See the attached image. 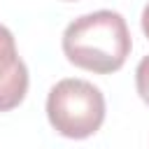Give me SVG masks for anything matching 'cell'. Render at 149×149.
<instances>
[{
    "label": "cell",
    "mask_w": 149,
    "mask_h": 149,
    "mask_svg": "<svg viewBox=\"0 0 149 149\" xmlns=\"http://www.w3.org/2000/svg\"><path fill=\"white\" fill-rule=\"evenodd\" d=\"M133 40L126 19L112 9H98L84 14L68 23L63 30V54L65 58L88 72L109 74L116 72L128 54Z\"/></svg>",
    "instance_id": "cell-1"
},
{
    "label": "cell",
    "mask_w": 149,
    "mask_h": 149,
    "mask_svg": "<svg viewBox=\"0 0 149 149\" xmlns=\"http://www.w3.org/2000/svg\"><path fill=\"white\" fill-rule=\"evenodd\" d=\"M47 116L51 128L63 137H91L105 121V95L86 79H61L47 95Z\"/></svg>",
    "instance_id": "cell-2"
},
{
    "label": "cell",
    "mask_w": 149,
    "mask_h": 149,
    "mask_svg": "<svg viewBox=\"0 0 149 149\" xmlns=\"http://www.w3.org/2000/svg\"><path fill=\"white\" fill-rule=\"evenodd\" d=\"M28 93V68L16 51L14 35L0 23V112H9Z\"/></svg>",
    "instance_id": "cell-3"
},
{
    "label": "cell",
    "mask_w": 149,
    "mask_h": 149,
    "mask_svg": "<svg viewBox=\"0 0 149 149\" xmlns=\"http://www.w3.org/2000/svg\"><path fill=\"white\" fill-rule=\"evenodd\" d=\"M142 33H144L147 40H149V2H147V7L142 9Z\"/></svg>",
    "instance_id": "cell-5"
},
{
    "label": "cell",
    "mask_w": 149,
    "mask_h": 149,
    "mask_svg": "<svg viewBox=\"0 0 149 149\" xmlns=\"http://www.w3.org/2000/svg\"><path fill=\"white\" fill-rule=\"evenodd\" d=\"M135 86L140 98L149 105V56H144L135 68Z\"/></svg>",
    "instance_id": "cell-4"
}]
</instances>
